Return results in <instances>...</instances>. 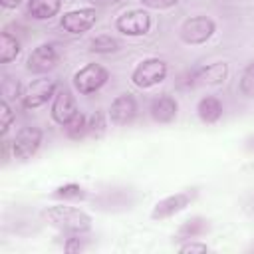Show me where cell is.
<instances>
[{
	"label": "cell",
	"instance_id": "31",
	"mask_svg": "<svg viewBox=\"0 0 254 254\" xmlns=\"http://www.w3.org/2000/svg\"><path fill=\"white\" fill-rule=\"evenodd\" d=\"M246 149H248V151H250V153H254V135H252V137H248V139H246Z\"/></svg>",
	"mask_w": 254,
	"mask_h": 254
},
{
	"label": "cell",
	"instance_id": "7",
	"mask_svg": "<svg viewBox=\"0 0 254 254\" xmlns=\"http://www.w3.org/2000/svg\"><path fill=\"white\" fill-rule=\"evenodd\" d=\"M151 14L143 8H137V10H127L123 12L121 16H117L115 20V30L121 32L123 36H145L149 34L151 30Z\"/></svg>",
	"mask_w": 254,
	"mask_h": 254
},
{
	"label": "cell",
	"instance_id": "5",
	"mask_svg": "<svg viewBox=\"0 0 254 254\" xmlns=\"http://www.w3.org/2000/svg\"><path fill=\"white\" fill-rule=\"evenodd\" d=\"M58 81L54 77H38L32 79L24 89H22V107L24 109H36L42 107L44 103H48L50 99H54L56 91H58Z\"/></svg>",
	"mask_w": 254,
	"mask_h": 254
},
{
	"label": "cell",
	"instance_id": "6",
	"mask_svg": "<svg viewBox=\"0 0 254 254\" xmlns=\"http://www.w3.org/2000/svg\"><path fill=\"white\" fill-rule=\"evenodd\" d=\"M42 139H44V131L36 125H24L18 129L16 137L12 139L10 143V149H12V155L14 159H20V161H26V159H32L40 145H42Z\"/></svg>",
	"mask_w": 254,
	"mask_h": 254
},
{
	"label": "cell",
	"instance_id": "11",
	"mask_svg": "<svg viewBox=\"0 0 254 254\" xmlns=\"http://www.w3.org/2000/svg\"><path fill=\"white\" fill-rule=\"evenodd\" d=\"M107 117L113 125H119V127H125L129 123H133L135 117H137V99L133 97V93L117 95L109 105Z\"/></svg>",
	"mask_w": 254,
	"mask_h": 254
},
{
	"label": "cell",
	"instance_id": "10",
	"mask_svg": "<svg viewBox=\"0 0 254 254\" xmlns=\"http://www.w3.org/2000/svg\"><path fill=\"white\" fill-rule=\"evenodd\" d=\"M50 113H52V119H54L58 125H62V127L67 125V123L79 113L77 101H75L73 93H71L67 87H60V89L56 91Z\"/></svg>",
	"mask_w": 254,
	"mask_h": 254
},
{
	"label": "cell",
	"instance_id": "15",
	"mask_svg": "<svg viewBox=\"0 0 254 254\" xmlns=\"http://www.w3.org/2000/svg\"><path fill=\"white\" fill-rule=\"evenodd\" d=\"M222 113H224L222 101L214 95H204L196 103V115L202 123H216L222 117Z\"/></svg>",
	"mask_w": 254,
	"mask_h": 254
},
{
	"label": "cell",
	"instance_id": "29",
	"mask_svg": "<svg viewBox=\"0 0 254 254\" xmlns=\"http://www.w3.org/2000/svg\"><path fill=\"white\" fill-rule=\"evenodd\" d=\"M0 2H2V6H4L6 10H10V8H18L22 0H0Z\"/></svg>",
	"mask_w": 254,
	"mask_h": 254
},
{
	"label": "cell",
	"instance_id": "4",
	"mask_svg": "<svg viewBox=\"0 0 254 254\" xmlns=\"http://www.w3.org/2000/svg\"><path fill=\"white\" fill-rule=\"evenodd\" d=\"M216 32V24L212 18L208 16H190L183 22L181 30H179V38L189 44V46H200L204 42H208Z\"/></svg>",
	"mask_w": 254,
	"mask_h": 254
},
{
	"label": "cell",
	"instance_id": "26",
	"mask_svg": "<svg viewBox=\"0 0 254 254\" xmlns=\"http://www.w3.org/2000/svg\"><path fill=\"white\" fill-rule=\"evenodd\" d=\"M0 129H2V135L8 133V129L12 127V121H14V111L10 107V101L2 99V105H0Z\"/></svg>",
	"mask_w": 254,
	"mask_h": 254
},
{
	"label": "cell",
	"instance_id": "13",
	"mask_svg": "<svg viewBox=\"0 0 254 254\" xmlns=\"http://www.w3.org/2000/svg\"><path fill=\"white\" fill-rule=\"evenodd\" d=\"M194 87L196 85H222L228 77V64L226 62H214L206 65L192 67Z\"/></svg>",
	"mask_w": 254,
	"mask_h": 254
},
{
	"label": "cell",
	"instance_id": "20",
	"mask_svg": "<svg viewBox=\"0 0 254 254\" xmlns=\"http://www.w3.org/2000/svg\"><path fill=\"white\" fill-rule=\"evenodd\" d=\"M54 198H60V200H83L87 196L85 189L77 183H67V185H62L54 190L52 194Z\"/></svg>",
	"mask_w": 254,
	"mask_h": 254
},
{
	"label": "cell",
	"instance_id": "21",
	"mask_svg": "<svg viewBox=\"0 0 254 254\" xmlns=\"http://www.w3.org/2000/svg\"><path fill=\"white\" fill-rule=\"evenodd\" d=\"M64 129H65V135L69 139L79 141V139H83L87 135V117L83 113H77L67 125H64Z\"/></svg>",
	"mask_w": 254,
	"mask_h": 254
},
{
	"label": "cell",
	"instance_id": "22",
	"mask_svg": "<svg viewBox=\"0 0 254 254\" xmlns=\"http://www.w3.org/2000/svg\"><path fill=\"white\" fill-rule=\"evenodd\" d=\"M238 91L248 97V99H254V62H250L242 73H240V79H238Z\"/></svg>",
	"mask_w": 254,
	"mask_h": 254
},
{
	"label": "cell",
	"instance_id": "24",
	"mask_svg": "<svg viewBox=\"0 0 254 254\" xmlns=\"http://www.w3.org/2000/svg\"><path fill=\"white\" fill-rule=\"evenodd\" d=\"M22 97V85L14 75H4L2 77V99L12 101Z\"/></svg>",
	"mask_w": 254,
	"mask_h": 254
},
{
	"label": "cell",
	"instance_id": "23",
	"mask_svg": "<svg viewBox=\"0 0 254 254\" xmlns=\"http://www.w3.org/2000/svg\"><path fill=\"white\" fill-rule=\"evenodd\" d=\"M105 129H107V121H105V113L101 111V109H97V111H93L89 117H87V135H91V137H101L103 133H105Z\"/></svg>",
	"mask_w": 254,
	"mask_h": 254
},
{
	"label": "cell",
	"instance_id": "12",
	"mask_svg": "<svg viewBox=\"0 0 254 254\" xmlns=\"http://www.w3.org/2000/svg\"><path fill=\"white\" fill-rule=\"evenodd\" d=\"M97 22V12L95 8H77V10H69L60 18V26L67 32V34H83L87 30H91Z\"/></svg>",
	"mask_w": 254,
	"mask_h": 254
},
{
	"label": "cell",
	"instance_id": "19",
	"mask_svg": "<svg viewBox=\"0 0 254 254\" xmlns=\"http://www.w3.org/2000/svg\"><path fill=\"white\" fill-rule=\"evenodd\" d=\"M119 50V40L109 36V34H101V36H95L91 42H89V52L93 54H101V56H107V54H113Z\"/></svg>",
	"mask_w": 254,
	"mask_h": 254
},
{
	"label": "cell",
	"instance_id": "30",
	"mask_svg": "<svg viewBox=\"0 0 254 254\" xmlns=\"http://www.w3.org/2000/svg\"><path fill=\"white\" fill-rule=\"evenodd\" d=\"M91 4H95V6H113V4H117L119 0H89Z\"/></svg>",
	"mask_w": 254,
	"mask_h": 254
},
{
	"label": "cell",
	"instance_id": "1",
	"mask_svg": "<svg viewBox=\"0 0 254 254\" xmlns=\"http://www.w3.org/2000/svg\"><path fill=\"white\" fill-rule=\"evenodd\" d=\"M44 218L48 224L58 228L64 234H85L91 230V216L81 208L67 204H54L44 210Z\"/></svg>",
	"mask_w": 254,
	"mask_h": 254
},
{
	"label": "cell",
	"instance_id": "3",
	"mask_svg": "<svg viewBox=\"0 0 254 254\" xmlns=\"http://www.w3.org/2000/svg\"><path fill=\"white\" fill-rule=\"evenodd\" d=\"M109 79V71L107 67H103L101 64H87L83 67H79L73 77H71V83H73V89L81 95H91L95 91H99Z\"/></svg>",
	"mask_w": 254,
	"mask_h": 254
},
{
	"label": "cell",
	"instance_id": "25",
	"mask_svg": "<svg viewBox=\"0 0 254 254\" xmlns=\"http://www.w3.org/2000/svg\"><path fill=\"white\" fill-rule=\"evenodd\" d=\"M89 246V240L83 234H67L65 242H64V250L65 252H81Z\"/></svg>",
	"mask_w": 254,
	"mask_h": 254
},
{
	"label": "cell",
	"instance_id": "16",
	"mask_svg": "<svg viewBox=\"0 0 254 254\" xmlns=\"http://www.w3.org/2000/svg\"><path fill=\"white\" fill-rule=\"evenodd\" d=\"M208 230H210V222H208L204 216H190V218H187V220L179 226L177 236H179L181 240H190V238L204 236Z\"/></svg>",
	"mask_w": 254,
	"mask_h": 254
},
{
	"label": "cell",
	"instance_id": "9",
	"mask_svg": "<svg viewBox=\"0 0 254 254\" xmlns=\"http://www.w3.org/2000/svg\"><path fill=\"white\" fill-rule=\"evenodd\" d=\"M58 60H60V54L54 44H40L28 56L26 69L34 75H44L58 65Z\"/></svg>",
	"mask_w": 254,
	"mask_h": 254
},
{
	"label": "cell",
	"instance_id": "28",
	"mask_svg": "<svg viewBox=\"0 0 254 254\" xmlns=\"http://www.w3.org/2000/svg\"><path fill=\"white\" fill-rule=\"evenodd\" d=\"M210 248L204 244V242H190V240H187L185 244H181L179 246V252H183V254H189V252H208Z\"/></svg>",
	"mask_w": 254,
	"mask_h": 254
},
{
	"label": "cell",
	"instance_id": "8",
	"mask_svg": "<svg viewBox=\"0 0 254 254\" xmlns=\"http://www.w3.org/2000/svg\"><path fill=\"white\" fill-rule=\"evenodd\" d=\"M196 198V190L190 189V190H181V192H175V194H169L165 198H161L153 210H151V218L153 220H165V218H171L175 214H179L181 210H185L192 200Z\"/></svg>",
	"mask_w": 254,
	"mask_h": 254
},
{
	"label": "cell",
	"instance_id": "18",
	"mask_svg": "<svg viewBox=\"0 0 254 254\" xmlns=\"http://www.w3.org/2000/svg\"><path fill=\"white\" fill-rule=\"evenodd\" d=\"M20 54V42L16 36H12L10 32H2L0 38V64H10L12 60H16Z\"/></svg>",
	"mask_w": 254,
	"mask_h": 254
},
{
	"label": "cell",
	"instance_id": "2",
	"mask_svg": "<svg viewBox=\"0 0 254 254\" xmlns=\"http://www.w3.org/2000/svg\"><path fill=\"white\" fill-rule=\"evenodd\" d=\"M169 73V65L161 58H147L139 62L131 71V81L139 89H149L159 85Z\"/></svg>",
	"mask_w": 254,
	"mask_h": 254
},
{
	"label": "cell",
	"instance_id": "27",
	"mask_svg": "<svg viewBox=\"0 0 254 254\" xmlns=\"http://www.w3.org/2000/svg\"><path fill=\"white\" fill-rule=\"evenodd\" d=\"M139 2L151 10H167V8H173L179 4V0H139Z\"/></svg>",
	"mask_w": 254,
	"mask_h": 254
},
{
	"label": "cell",
	"instance_id": "14",
	"mask_svg": "<svg viewBox=\"0 0 254 254\" xmlns=\"http://www.w3.org/2000/svg\"><path fill=\"white\" fill-rule=\"evenodd\" d=\"M177 113H179V103L169 93H161L153 97L149 103V115L157 123H173L177 119Z\"/></svg>",
	"mask_w": 254,
	"mask_h": 254
},
{
	"label": "cell",
	"instance_id": "17",
	"mask_svg": "<svg viewBox=\"0 0 254 254\" xmlns=\"http://www.w3.org/2000/svg\"><path fill=\"white\" fill-rule=\"evenodd\" d=\"M62 8V0H28V14L34 20H50Z\"/></svg>",
	"mask_w": 254,
	"mask_h": 254
}]
</instances>
